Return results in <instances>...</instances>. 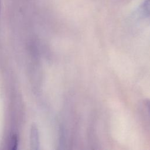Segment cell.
Here are the masks:
<instances>
[{"mask_svg": "<svg viewBox=\"0 0 150 150\" xmlns=\"http://www.w3.org/2000/svg\"><path fill=\"white\" fill-rule=\"evenodd\" d=\"M31 142L32 145L33 146H36V148L38 146V131L36 128L32 127L31 131Z\"/></svg>", "mask_w": 150, "mask_h": 150, "instance_id": "6da1fadb", "label": "cell"}, {"mask_svg": "<svg viewBox=\"0 0 150 150\" xmlns=\"http://www.w3.org/2000/svg\"><path fill=\"white\" fill-rule=\"evenodd\" d=\"M143 11L145 14H150V0H146L142 5Z\"/></svg>", "mask_w": 150, "mask_h": 150, "instance_id": "7a4b0ae2", "label": "cell"}, {"mask_svg": "<svg viewBox=\"0 0 150 150\" xmlns=\"http://www.w3.org/2000/svg\"><path fill=\"white\" fill-rule=\"evenodd\" d=\"M11 146H12L11 149H13L16 148V146H17V139H16V138H15V137H13L12 138Z\"/></svg>", "mask_w": 150, "mask_h": 150, "instance_id": "3957f363", "label": "cell"}, {"mask_svg": "<svg viewBox=\"0 0 150 150\" xmlns=\"http://www.w3.org/2000/svg\"><path fill=\"white\" fill-rule=\"evenodd\" d=\"M145 104H146L147 108L148 109V110L150 112V100H146L145 101Z\"/></svg>", "mask_w": 150, "mask_h": 150, "instance_id": "277c9868", "label": "cell"}]
</instances>
